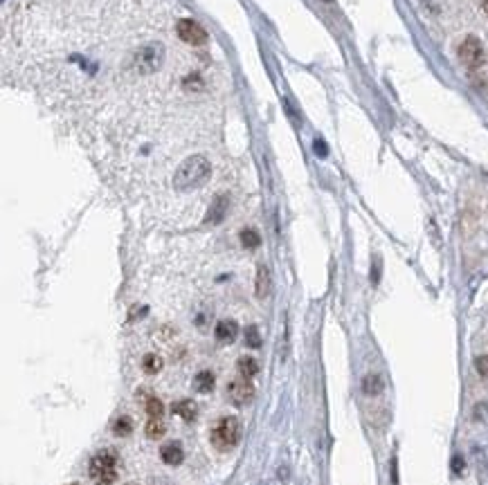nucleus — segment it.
Wrapping results in <instances>:
<instances>
[{
    "instance_id": "obj_1",
    "label": "nucleus",
    "mask_w": 488,
    "mask_h": 485,
    "mask_svg": "<svg viewBox=\"0 0 488 485\" xmlns=\"http://www.w3.org/2000/svg\"><path fill=\"white\" fill-rule=\"evenodd\" d=\"M210 173H212V167L205 155H191L178 167L176 176H174V187L180 191L200 187V184L210 178Z\"/></svg>"
},
{
    "instance_id": "obj_2",
    "label": "nucleus",
    "mask_w": 488,
    "mask_h": 485,
    "mask_svg": "<svg viewBox=\"0 0 488 485\" xmlns=\"http://www.w3.org/2000/svg\"><path fill=\"white\" fill-rule=\"evenodd\" d=\"M212 445L219 449V452H230L241 441V422L234 415H225L217 425L212 427L210 434Z\"/></svg>"
},
{
    "instance_id": "obj_3",
    "label": "nucleus",
    "mask_w": 488,
    "mask_h": 485,
    "mask_svg": "<svg viewBox=\"0 0 488 485\" xmlns=\"http://www.w3.org/2000/svg\"><path fill=\"white\" fill-rule=\"evenodd\" d=\"M117 465H120L117 454L113 452V449H101V452L95 454L93 460H90L88 474L97 485H110L117 481Z\"/></svg>"
},
{
    "instance_id": "obj_4",
    "label": "nucleus",
    "mask_w": 488,
    "mask_h": 485,
    "mask_svg": "<svg viewBox=\"0 0 488 485\" xmlns=\"http://www.w3.org/2000/svg\"><path fill=\"white\" fill-rule=\"evenodd\" d=\"M484 45L480 43V39L468 37L463 39V43L459 45V61L470 67V70H477V67L484 65Z\"/></svg>"
},
{
    "instance_id": "obj_5",
    "label": "nucleus",
    "mask_w": 488,
    "mask_h": 485,
    "mask_svg": "<svg viewBox=\"0 0 488 485\" xmlns=\"http://www.w3.org/2000/svg\"><path fill=\"white\" fill-rule=\"evenodd\" d=\"M162 61H165V52L160 45H149V48L140 50L138 56H135V67L140 72H153L162 65Z\"/></svg>"
},
{
    "instance_id": "obj_6",
    "label": "nucleus",
    "mask_w": 488,
    "mask_h": 485,
    "mask_svg": "<svg viewBox=\"0 0 488 485\" xmlns=\"http://www.w3.org/2000/svg\"><path fill=\"white\" fill-rule=\"evenodd\" d=\"M178 37L183 39L187 45H205L207 43V32L203 30L196 20H191V18H183V20H178Z\"/></svg>"
},
{
    "instance_id": "obj_7",
    "label": "nucleus",
    "mask_w": 488,
    "mask_h": 485,
    "mask_svg": "<svg viewBox=\"0 0 488 485\" xmlns=\"http://www.w3.org/2000/svg\"><path fill=\"white\" fill-rule=\"evenodd\" d=\"M228 398H230L232 404H236V407H243V404L252 402V398H255L252 382H250V380H245V377L234 380V382L228 384Z\"/></svg>"
},
{
    "instance_id": "obj_8",
    "label": "nucleus",
    "mask_w": 488,
    "mask_h": 485,
    "mask_svg": "<svg viewBox=\"0 0 488 485\" xmlns=\"http://www.w3.org/2000/svg\"><path fill=\"white\" fill-rule=\"evenodd\" d=\"M228 205H230L228 195L219 193L217 198H214L207 216H205V223H207V225H219V223L223 221V218H225V214H228Z\"/></svg>"
},
{
    "instance_id": "obj_9",
    "label": "nucleus",
    "mask_w": 488,
    "mask_h": 485,
    "mask_svg": "<svg viewBox=\"0 0 488 485\" xmlns=\"http://www.w3.org/2000/svg\"><path fill=\"white\" fill-rule=\"evenodd\" d=\"M214 335H217V340L221 344H232V342H236V337H239V323H236L234 319H223L217 323Z\"/></svg>"
},
{
    "instance_id": "obj_10",
    "label": "nucleus",
    "mask_w": 488,
    "mask_h": 485,
    "mask_svg": "<svg viewBox=\"0 0 488 485\" xmlns=\"http://www.w3.org/2000/svg\"><path fill=\"white\" fill-rule=\"evenodd\" d=\"M160 458L165 460L167 465H180V463H183V458H185L183 445L176 443V441L162 445V449H160Z\"/></svg>"
},
{
    "instance_id": "obj_11",
    "label": "nucleus",
    "mask_w": 488,
    "mask_h": 485,
    "mask_svg": "<svg viewBox=\"0 0 488 485\" xmlns=\"http://www.w3.org/2000/svg\"><path fill=\"white\" fill-rule=\"evenodd\" d=\"M172 411L176 415H180L183 420H194L196 413H198V407L194 400H178L176 404H172Z\"/></svg>"
},
{
    "instance_id": "obj_12",
    "label": "nucleus",
    "mask_w": 488,
    "mask_h": 485,
    "mask_svg": "<svg viewBox=\"0 0 488 485\" xmlns=\"http://www.w3.org/2000/svg\"><path fill=\"white\" fill-rule=\"evenodd\" d=\"M255 287H257V297L259 299H264V297L270 295V272H268L266 265H259V268H257V283H255Z\"/></svg>"
},
{
    "instance_id": "obj_13",
    "label": "nucleus",
    "mask_w": 488,
    "mask_h": 485,
    "mask_svg": "<svg viewBox=\"0 0 488 485\" xmlns=\"http://www.w3.org/2000/svg\"><path fill=\"white\" fill-rule=\"evenodd\" d=\"M194 389L198 391V394H210V391L214 389V373L212 371H200L194 377Z\"/></svg>"
},
{
    "instance_id": "obj_14",
    "label": "nucleus",
    "mask_w": 488,
    "mask_h": 485,
    "mask_svg": "<svg viewBox=\"0 0 488 485\" xmlns=\"http://www.w3.org/2000/svg\"><path fill=\"white\" fill-rule=\"evenodd\" d=\"M162 368V357L155 355V353H146L142 357V371L149 373V375H155L158 371Z\"/></svg>"
},
{
    "instance_id": "obj_15",
    "label": "nucleus",
    "mask_w": 488,
    "mask_h": 485,
    "mask_svg": "<svg viewBox=\"0 0 488 485\" xmlns=\"http://www.w3.org/2000/svg\"><path fill=\"white\" fill-rule=\"evenodd\" d=\"M144 409H146V413H149V418H162L165 404L160 402V398H155V396L149 394L144 398Z\"/></svg>"
},
{
    "instance_id": "obj_16",
    "label": "nucleus",
    "mask_w": 488,
    "mask_h": 485,
    "mask_svg": "<svg viewBox=\"0 0 488 485\" xmlns=\"http://www.w3.org/2000/svg\"><path fill=\"white\" fill-rule=\"evenodd\" d=\"M236 368H239L241 377H245V380L255 377L259 373V364H257V360H252V357H241L239 364H236Z\"/></svg>"
},
{
    "instance_id": "obj_17",
    "label": "nucleus",
    "mask_w": 488,
    "mask_h": 485,
    "mask_svg": "<svg viewBox=\"0 0 488 485\" xmlns=\"http://www.w3.org/2000/svg\"><path fill=\"white\" fill-rule=\"evenodd\" d=\"M241 245L248 250H257L261 245V236L257 229H243L241 232Z\"/></svg>"
},
{
    "instance_id": "obj_18",
    "label": "nucleus",
    "mask_w": 488,
    "mask_h": 485,
    "mask_svg": "<svg viewBox=\"0 0 488 485\" xmlns=\"http://www.w3.org/2000/svg\"><path fill=\"white\" fill-rule=\"evenodd\" d=\"M162 434H165L162 418H149V422H146V436H149V438H160Z\"/></svg>"
},
{
    "instance_id": "obj_19",
    "label": "nucleus",
    "mask_w": 488,
    "mask_h": 485,
    "mask_svg": "<svg viewBox=\"0 0 488 485\" xmlns=\"http://www.w3.org/2000/svg\"><path fill=\"white\" fill-rule=\"evenodd\" d=\"M113 429H115L117 436H129L133 432V422H131V418H127V415H120L115 425H113Z\"/></svg>"
},
{
    "instance_id": "obj_20",
    "label": "nucleus",
    "mask_w": 488,
    "mask_h": 485,
    "mask_svg": "<svg viewBox=\"0 0 488 485\" xmlns=\"http://www.w3.org/2000/svg\"><path fill=\"white\" fill-rule=\"evenodd\" d=\"M245 344L250 349H259L261 346V337H259V328L257 326H248L245 328Z\"/></svg>"
},
{
    "instance_id": "obj_21",
    "label": "nucleus",
    "mask_w": 488,
    "mask_h": 485,
    "mask_svg": "<svg viewBox=\"0 0 488 485\" xmlns=\"http://www.w3.org/2000/svg\"><path fill=\"white\" fill-rule=\"evenodd\" d=\"M475 368H477V373H480L482 377H488V355L477 357V362H475Z\"/></svg>"
},
{
    "instance_id": "obj_22",
    "label": "nucleus",
    "mask_w": 488,
    "mask_h": 485,
    "mask_svg": "<svg viewBox=\"0 0 488 485\" xmlns=\"http://www.w3.org/2000/svg\"><path fill=\"white\" fill-rule=\"evenodd\" d=\"M373 377H367L365 380V389H367V394H373V391H378L380 389V382H378V377H376V382H371Z\"/></svg>"
},
{
    "instance_id": "obj_23",
    "label": "nucleus",
    "mask_w": 488,
    "mask_h": 485,
    "mask_svg": "<svg viewBox=\"0 0 488 485\" xmlns=\"http://www.w3.org/2000/svg\"><path fill=\"white\" fill-rule=\"evenodd\" d=\"M482 9H484V14L488 16V0H482Z\"/></svg>"
},
{
    "instance_id": "obj_24",
    "label": "nucleus",
    "mask_w": 488,
    "mask_h": 485,
    "mask_svg": "<svg viewBox=\"0 0 488 485\" xmlns=\"http://www.w3.org/2000/svg\"><path fill=\"white\" fill-rule=\"evenodd\" d=\"M70 485H79V483H70Z\"/></svg>"
}]
</instances>
